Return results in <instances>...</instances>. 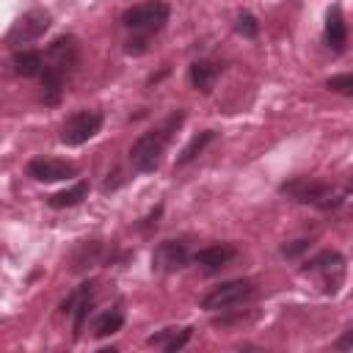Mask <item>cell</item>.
Here are the masks:
<instances>
[{
    "instance_id": "e0dca14e",
    "label": "cell",
    "mask_w": 353,
    "mask_h": 353,
    "mask_svg": "<svg viewBox=\"0 0 353 353\" xmlns=\"http://www.w3.org/2000/svg\"><path fill=\"white\" fill-rule=\"evenodd\" d=\"M85 196H88V182H74L72 188L52 193V196L47 199V204H50L52 210H66V207H74V204H80Z\"/></svg>"
},
{
    "instance_id": "7a4b0ae2",
    "label": "cell",
    "mask_w": 353,
    "mask_h": 353,
    "mask_svg": "<svg viewBox=\"0 0 353 353\" xmlns=\"http://www.w3.org/2000/svg\"><path fill=\"white\" fill-rule=\"evenodd\" d=\"M182 121H185V113L176 110L163 124H157V127H152V130H146L143 135L135 138V143L130 146V160L141 174H149L160 165V160L165 154V146L171 143V138L182 127Z\"/></svg>"
},
{
    "instance_id": "9a60e30c",
    "label": "cell",
    "mask_w": 353,
    "mask_h": 353,
    "mask_svg": "<svg viewBox=\"0 0 353 353\" xmlns=\"http://www.w3.org/2000/svg\"><path fill=\"white\" fill-rule=\"evenodd\" d=\"M188 74H190V85L196 91L210 94L212 85H215V80H218V66L212 61H196V63H190V72Z\"/></svg>"
},
{
    "instance_id": "ffe728a7",
    "label": "cell",
    "mask_w": 353,
    "mask_h": 353,
    "mask_svg": "<svg viewBox=\"0 0 353 353\" xmlns=\"http://www.w3.org/2000/svg\"><path fill=\"white\" fill-rule=\"evenodd\" d=\"M325 88L334 91V94H342V97H350L353 99V74L345 72V74H334L325 80Z\"/></svg>"
},
{
    "instance_id": "5b68a950",
    "label": "cell",
    "mask_w": 353,
    "mask_h": 353,
    "mask_svg": "<svg viewBox=\"0 0 353 353\" xmlns=\"http://www.w3.org/2000/svg\"><path fill=\"white\" fill-rule=\"evenodd\" d=\"M303 273L317 279L320 292L336 295L345 281V256L339 251H320L303 265Z\"/></svg>"
},
{
    "instance_id": "7c38bea8",
    "label": "cell",
    "mask_w": 353,
    "mask_h": 353,
    "mask_svg": "<svg viewBox=\"0 0 353 353\" xmlns=\"http://www.w3.org/2000/svg\"><path fill=\"white\" fill-rule=\"evenodd\" d=\"M234 254H237L234 245H229V243H215V245H207V248L196 251V254H193V262L212 273V270H221L223 265H229V262L234 259Z\"/></svg>"
},
{
    "instance_id": "5bb4252c",
    "label": "cell",
    "mask_w": 353,
    "mask_h": 353,
    "mask_svg": "<svg viewBox=\"0 0 353 353\" xmlns=\"http://www.w3.org/2000/svg\"><path fill=\"white\" fill-rule=\"evenodd\" d=\"M190 336H193V328H190V325H188V328H163L160 334H152L146 342L163 347L165 353H176V350H182V347L188 345Z\"/></svg>"
},
{
    "instance_id": "7402d4cb",
    "label": "cell",
    "mask_w": 353,
    "mask_h": 353,
    "mask_svg": "<svg viewBox=\"0 0 353 353\" xmlns=\"http://www.w3.org/2000/svg\"><path fill=\"white\" fill-rule=\"evenodd\" d=\"M309 245H312V240H295V243H287V245L281 248V254H284L287 259H292V256H298V254L309 251Z\"/></svg>"
},
{
    "instance_id": "603a6c76",
    "label": "cell",
    "mask_w": 353,
    "mask_h": 353,
    "mask_svg": "<svg viewBox=\"0 0 353 353\" xmlns=\"http://www.w3.org/2000/svg\"><path fill=\"white\" fill-rule=\"evenodd\" d=\"M160 215H163V207H154V210L149 212V218H143V223H138V229H141V232H149L152 226H157V218H160Z\"/></svg>"
},
{
    "instance_id": "d6986e66",
    "label": "cell",
    "mask_w": 353,
    "mask_h": 353,
    "mask_svg": "<svg viewBox=\"0 0 353 353\" xmlns=\"http://www.w3.org/2000/svg\"><path fill=\"white\" fill-rule=\"evenodd\" d=\"M215 141V130H204V132H199V135H193L190 138V143L179 152V157H176V165H188L190 160H196L201 152H204V146L207 143H212Z\"/></svg>"
},
{
    "instance_id": "ba28073f",
    "label": "cell",
    "mask_w": 353,
    "mask_h": 353,
    "mask_svg": "<svg viewBox=\"0 0 353 353\" xmlns=\"http://www.w3.org/2000/svg\"><path fill=\"white\" fill-rule=\"evenodd\" d=\"M50 22H52L50 11H44V8H30V11H25V14L11 25V30H8L6 41H8L11 47H17V44H28V41H36L39 36H44V30L50 28Z\"/></svg>"
},
{
    "instance_id": "44dd1931",
    "label": "cell",
    "mask_w": 353,
    "mask_h": 353,
    "mask_svg": "<svg viewBox=\"0 0 353 353\" xmlns=\"http://www.w3.org/2000/svg\"><path fill=\"white\" fill-rule=\"evenodd\" d=\"M234 30H237L240 36H245V39H256V33H259V22H256L254 14H240L237 22H234Z\"/></svg>"
},
{
    "instance_id": "8992f818",
    "label": "cell",
    "mask_w": 353,
    "mask_h": 353,
    "mask_svg": "<svg viewBox=\"0 0 353 353\" xmlns=\"http://www.w3.org/2000/svg\"><path fill=\"white\" fill-rule=\"evenodd\" d=\"M254 281L248 279H234V281H226L221 287H215L212 292H207L201 298V309L207 312H232L234 306H243L245 301L254 298Z\"/></svg>"
},
{
    "instance_id": "8fae6325",
    "label": "cell",
    "mask_w": 353,
    "mask_h": 353,
    "mask_svg": "<svg viewBox=\"0 0 353 353\" xmlns=\"http://www.w3.org/2000/svg\"><path fill=\"white\" fill-rule=\"evenodd\" d=\"M91 301H94V281H85L61 303V312L74 317V336H80V331H83V323L91 312Z\"/></svg>"
},
{
    "instance_id": "4fadbf2b",
    "label": "cell",
    "mask_w": 353,
    "mask_h": 353,
    "mask_svg": "<svg viewBox=\"0 0 353 353\" xmlns=\"http://www.w3.org/2000/svg\"><path fill=\"white\" fill-rule=\"evenodd\" d=\"M347 41V25H345V17H342V8L339 6H331L328 14H325V44L339 52Z\"/></svg>"
},
{
    "instance_id": "cb8c5ba5",
    "label": "cell",
    "mask_w": 353,
    "mask_h": 353,
    "mask_svg": "<svg viewBox=\"0 0 353 353\" xmlns=\"http://www.w3.org/2000/svg\"><path fill=\"white\" fill-rule=\"evenodd\" d=\"M334 347H336V350H353V325L334 342Z\"/></svg>"
},
{
    "instance_id": "30bf717a",
    "label": "cell",
    "mask_w": 353,
    "mask_h": 353,
    "mask_svg": "<svg viewBox=\"0 0 353 353\" xmlns=\"http://www.w3.org/2000/svg\"><path fill=\"white\" fill-rule=\"evenodd\" d=\"M28 176H33L36 182H61L77 176V165L55 157H33L28 163Z\"/></svg>"
},
{
    "instance_id": "277c9868",
    "label": "cell",
    "mask_w": 353,
    "mask_h": 353,
    "mask_svg": "<svg viewBox=\"0 0 353 353\" xmlns=\"http://www.w3.org/2000/svg\"><path fill=\"white\" fill-rule=\"evenodd\" d=\"M279 193L298 201V204H312V207H320V210H331L342 201L331 190V185H325L323 179H314V176H295V179L284 182L279 188Z\"/></svg>"
},
{
    "instance_id": "2e32d148",
    "label": "cell",
    "mask_w": 353,
    "mask_h": 353,
    "mask_svg": "<svg viewBox=\"0 0 353 353\" xmlns=\"http://www.w3.org/2000/svg\"><path fill=\"white\" fill-rule=\"evenodd\" d=\"M44 55L39 50H19L14 52V72L19 77H41Z\"/></svg>"
},
{
    "instance_id": "6da1fadb",
    "label": "cell",
    "mask_w": 353,
    "mask_h": 353,
    "mask_svg": "<svg viewBox=\"0 0 353 353\" xmlns=\"http://www.w3.org/2000/svg\"><path fill=\"white\" fill-rule=\"evenodd\" d=\"M80 61V47H77V39L74 36H58L50 41L47 52H44V69H41V97H44V105H58L61 97H63V85H66V77L74 72Z\"/></svg>"
},
{
    "instance_id": "52a82bcc",
    "label": "cell",
    "mask_w": 353,
    "mask_h": 353,
    "mask_svg": "<svg viewBox=\"0 0 353 353\" xmlns=\"http://www.w3.org/2000/svg\"><path fill=\"white\" fill-rule=\"evenodd\" d=\"M102 130V113L94 110H77L72 113L61 127V143L66 146H83Z\"/></svg>"
},
{
    "instance_id": "9c48e42d",
    "label": "cell",
    "mask_w": 353,
    "mask_h": 353,
    "mask_svg": "<svg viewBox=\"0 0 353 353\" xmlns=\"http://www.w3.org/2000/svg\"><path fill=\"white\" fill-rule=\"evenodd\" d=\"M190 262V251L179 240H163L152 251V270L157 273H176Z\"/></svg>"
},
{
    "instance_id": "3957f363",
    "label": "cell",
    "mask_w": 353,
    "mask_h": 353,
    "mask_svg": "<svg viewBox=\"0 0 353 353\" xmlns=\"http://www.w3.org/2000/svg\"><path fill=\"white\" fill-rule=\"evenodd\" d=\"M168 17H171V8L163 0H146V3L130 6L121 14V25L135 33V39L127 41V52H135V55L143 52L146 50V39L152 33L163 30V25L168 22Z\"/></svg>"
},
{
    "instance_id": "ac0fdd59",
    "label": "cell",
    "mask_w": 353,
    "mask_h": 353,
    "mask_svg": "<svg viewBox=\"0 0 353 353\" xmlns=\"http://www.w3.org/2000/svg\"><path fill=\"white\" fill-rule=\"evenodd\" d=\"M121 325H124V309H108V312H102L94 323H91V334L94 336H110V334H116V331H121Z\"/></svg>"
}]
</instances>
